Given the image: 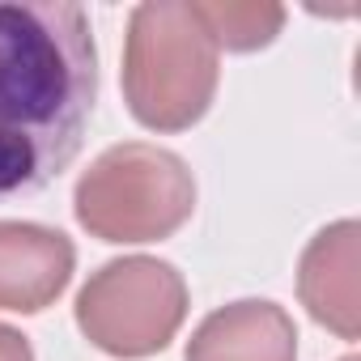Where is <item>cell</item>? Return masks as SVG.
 <instances>
[{"label":"cell","mask_w":361,"mask_h":361,"mask_svg":"<svg viewBox=\"0 0 361 361\" xmlns=\"http://www.w3.org/2000/svg\"><path fill=\"white\" fill-rule=\"evenodd\" d=\"M98 102L90 13L68 0H0V204L73 166Z\"/></svg>","instance_id":"1"},{"label":"cell","mask_w":361,"mask_h":361,"mask_svg":"<svg viewBox=\"0 0 361 361\" xmlns=\"http://www.w3.org/2000/svg\"><path fill=\"white\" fill-rule=\"evenodd\" d=\"M221 77V51L192 0H149L128 18L123 102L153 132H183L204 119Z\"/></svg>","instance_id":"2"},{"label":"cell","mask_w":361,"mask_h":361,"mask_svg":"<svg viewBox=\"0 0 361 361\" xmlns=\"http://www.w3.org/2000/svg\"><path fill=\"white\" fill-rule=\"evenodd\" d=\"M73 209L81 230L102 243H161L196 213V174L161 145L123 140L77 178Z\"/></svg>","instance_id":"3"},{"label":"cell","mask_w":361,"mask_h":361,"mask_svg":"<svg viewBox=\"0 0 361 361\" xmlns=\"http://www.w3.org/2000/svg\"><path fill=\"white\" fill-rule=\"evenodd\" d=\"M188 319V281L153 255H123L102 264L77 293L81 336L123 361L161 353Z\"/></svg>","instance_id":"4"},{"label":"cell","mask_w":361,"mask_h":361,"mask_svg":"<svg viewBox=\"0 0 361 361\" xmlns=\"http://www.w3.org/2000/svg\"><path fill=\"white\" fill-rule=\"evenodd\" d=\"M361 226L336 221L319 230L298 259V298L314 323L340 340L361 336Z\"/></svg>","instance_id":"5"},{"label":"cell","mask_w":361,"mask_h":361,"mask_svg":"<svg viewBox=\"0 0 361 361\" xmlns=\"http://www.w3.org/2000/svg\"><path fill=\"white\" fill-rule=\"evenodd\" d=\"M73 243L35 221H0V310L39 314L73 281Z\"/></svg>","instance_id":"6"},{"label":"cell","mask_w":361,"mask_h":361,"mask_svg":"<svg viewBox=\"0 0 361 361\" xmlns=\"http://www.w3.org/2000/svg\"><path fill=\"white\" fill-rule=\"evenodd\" d=\"M188 361H298V327L285 306L243 298L192 331Z\"/></svg>","instance_id":"7"},{"label":"cell","mask_w":361,"mask_h":361,"mask_svg":"<svg viewBox=\"0 0 361 361\" xmlns=\"http://www.w3.org/2000/svg\"><path fill=\"white\" fill-rule=\"evenodd\" d=\"M196 18L204 22L217 51H259L285 26L281 5H234V0H204V5H196Z\"/></svg>","instance_id":"8"},{"label":"cell","mask_w":361,"mask_h":361,"mask_svg":"<svg viewBox=\"0 0 361 361\" xmlns=\"http://www.w3.org/2000/svg\"><path fill=\"white\" fill-rule=\"evenodd\" d=\"M0 361H35L30 340L18 327H5V323H0Z\"/></svg>","instance_id":"9"},{"label":"cell","mask_w":361,"mask_h":361,"mask_svg":"<svg viewBox=\"0 0 361 361\" xmlns=\"http://www.w3.org/2000/svg\"><path fill=\"white\" fill-rule=\"evenodd\" d=\"M344 361H357V357H344Z\"/></svg>","instance_id":"10"}]
</instances>
